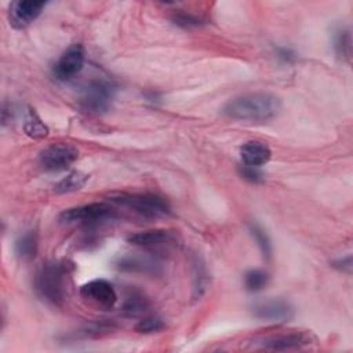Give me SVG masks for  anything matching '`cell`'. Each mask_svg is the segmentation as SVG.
I'll return each instance as SVG.
<instances>
[{"label": "cell", "instance_id": "6da1fadb", "mask_svg": "<svg viewBox=\"0 0 353 353\" xmlns=\"http://www.w3.org/2000/svg\"><path fill=\"white\" fill-rule=\"evenodd\" d=\"M281 109V101L270 92H248L230 99L223 114L232 120L262 123L273 119Z\"/></svg>", "mask_w": 353, "mask_h": 353}, {"label": "cell", "instance_id": "7a4b0ae2", "mask_svg": "<svg viewBox=\"0 0 353 353\" xmlns=\"http://www.w3.org/2000/svg\"><path fill=\"white\" fill-rule=\"evenodd\" d=\"M110 201L149 219L159 218L170 212L168 201L154 193H117L110 197Z\"/></svg>", "mask_w": 353, "mask_h": 353}, {"label": "cell", "instance_id": "3957f363", "mask_svg": "<svg viewBox=\"0 0 353 353\" xmlns=\"http://www.w3.org/2000/svg\"><path fill=\"white\" fill-rule=\"evenodd\" d=\"M36 290L47 302L61 305L65 301V268L57 262L44 265L37 273Z\"/></svg>", "mask_w": 353, "mask_h": 353}, {"label": "cell", "instance_id": "277c9868", "mask_svg": "<svg viewBox=\"0 0 353 353\" xmlns=\"http://www.w3.org/2000/svg\"><path fill=\"white\" fill-rule=\"evenodd\" d=\"M114 85L108 80H92L84 88L80 105L90 113H105L110 109L114 98Z\"/></svg>", "mask_w": 353, "mask_h": 353}, {"label": "cell", "instance_id": "5b68a950", "mask_svg": "<svg viewBox=\"0 0 353 353\" xmlns=\"http://www.w3.org/2000/svg\"><path fill=\"white\" fill-rule=\"evenodd\" d=\"M114 215L112 207L106 203H90L61 212L59 222L65 225H97Z\"/></svg>", "mask_w": 353, "mask_h": 353}, {"label": "cell", "instance_id": "8992f818", "mask_svg": "<svg viewBox=\"0 0 353 353\" xmlns=\"http://www.w3.org/2000/svg\"><path fill=\"white\" fill-rule=\"evenodd\" d=\"M77 157L79 150L76 146L59 142L44 148L39 154V163L47 171H62L72 165Z\"/></svg>", "mask_w": 353, "mask_h": 353}, {"label": "cell", "instance_id": "52a82bcc", "mask_svg": "<svg viewBox=\"0 0 353 353\" xmlns=\"http://www.w3.org/2000/svg\"><path fill=\"white\" fill-rule=\"evenodd\" d=\"M80 295L83 299L102 309L113 307L117 301L116 290L109 281L103 279H95L85 283L80 288Z\"/></svg>", "mask_w": 353, "mask_h": 353}, {"label": "cell", "instance_id": "ba28073f", "mask_svg": "<svg viewBox=\"0 0 353 353\" xmlns=\"http://www.w3.org/2000/svg\"><path fill=\"white\" fill-rule=\"evenodd\" d=\"M84 65V48L80 44L70 46L54 65V76L61 81H68L79 74Z\"/></svg>", "mask_w": 353, "mask_h": 353}, {"label": "cell", "instance_id": "9c48e42d", "mask_svg": "<svg viewBox=\"0 0 353 353\" xmlns=\"http://www.w3.org/2000/svg\"><path fill=\"white\" fill-rule=\"evenodd\" d=\"M310 343V336L303 332H285L276 334L255 342L259 349L263 350H291V349H302Z\"/></svg>", "mask_w": 353, "mask_h": 353}, {"label": "cell", "instance_id": "30bf717a", "mask_svg": "<svg viewBox=\"0 0 353 353\" xmlns=\"http://www.w3.org/2000/svg\"><path fill=\"white\" fill-rule=\"evenodd\" d=\"M128 241L141 248L146 250H161L168 248L176 243V237L172 232L165 229H153L146 232H138L128 237Z\"/></svg>", "mask_w": 353, "mask_h": 353}, {"label": "cell", "instance_id": "8fae6325", "mask_svg": "<svg viewBox=\"0 0 353 353\" xmlns=\"http://www.w3.org/2000/svg\"><path fill=\"white\" fill-rule=\"evenodd\" d=\"M46 3L37 0H17L10 6V22L14 28L22 29L30 25L43 11Z\"/></svg>", "mask_w": 353, "mask_h": 353}, {"label": "cell", "instance_id": "7c38bea8", "mask_svg": "<svg viewBox=\"0 0 353 353\" xmlns=\"http://www.w3.org/2000/svg\"><path fill=\"white\" fill-rule=\"evenodd\" d=\"M292 314V307L283 299H270L254 307V316L268 321H288Z\"/></svg>", "mask_w": 353, "mask_h": 353}, {"label": "cell", "instance_id": "4fadbf2b", "mask_svg": "<svg viewBox=\"0 0 353 353\" xmlns=\"http://www.w3.org/2000/svg\"><path fill=\"white\" fill-rule=\"evenodd\" d=\"M240 156L243 160V164L252 165V167H261L266 164L270 157L272 152L268 145L258 142V141H248L243 143L240 148Z\"/></svg>", "mask_w": 353, "mask_h": 353}, {"label": "cell", "instance_id": "5bb4252c", "mask_svg": "<svg viewBox=\"0 0 353 353\" xmlns=\"http://www.w3.org/2000/svg\"><path fill=\"white\" fill-rule=\"evenodd\" d=\"M39 239L34 230H28L15 241V254L21 261H32L37 255Z\"/></svg>", "mask_w": 353, "mask_h": 353}, {"label": "cell", "instance_id": "9a60e30c", "mask_svg": "<svg viewBox=\"0 0 353 353\" xmlns=\"http://www.w3.org/2000/svg\"><path fill=\"white\" fill-rule=\"evenodd\" d=\"M88 175L81 172V171H72L69 172L66 176H63L59 182L55 183L54 186V192L55 193H70V192H76L79 189H81L87 181H88Z\"/></svg>", "mask_w": 353, "mask_h": 353}, {"label": "cell", "instance_id": "2e32d148", "mask_svg": "<svg viewBox=\"0 0 353 353\" xmlns=\"http://www.w3.org/2000/svg\"><path fill=\"white\" fill-rule=\"evenodd\" d=\"M23 130H25V134L32 138H44L48 134L47 125L41 121V119L37 116L34 109H30V108L28 109L25 116Z\"/></svg>", "mask_w": 353, "mask_h": 353}, {"label": "cell", "instance_id": "e0dca14e", "mask_svg": "<svg viewBox=\"0 0 353 353\" xmlns=\"http://www.w3.org/2000/svg\"><path fill=\"white\" fill-rule=\"evenodd\" d=\"M269 284V274L261 269H251L244 276V287L250 292H258Z\"/></svg>", "mask_w": 353, "mask_h": 353}, {"label": "cell", "instance_id": "ac0fdd59", "mask_svg": "<svg viewBox=\"0 0 353 353\" xmlns=\"http://www.w3.org/2000/svg\"><path fill=\"white\" fill-rule=\"evenodd\" d=\"M334 47L336 54L346 59L347 62L350 61V54H352V37H350V32L347 29H341L336 32L335 34V41H334Z\"/></svg>", "mask_w": 353, "mask_h": 353}, {"label": "cell", "instance_id": "d6986e66", "mask_svg": "<svg viewBox=\"0 0 353 353\" xmlns=\"http://www.w3.org/2000/svg\"><path fill=\"white\" fill-rule=\"evenodd\" d=\"M250 232H251L252 237L255 239V241H256L261 252L263 254V256L270 258V255H272V243H270V239L266 234V232L256 223L250 225Z\"/></svg>", "mask_w": 353, "mask_h": 353}, {"label": "cell", "instance_id": "ffe728a7", "mask_svg": "<svg viewBox=\"0 0 353 353\" xmlns=\"http://www.w3.org/2000/svg\"><path fill=\"white\" fill-rule=\"evenodd\" d=\"M165 327V323L161 317L159 316H148L139 320L135 325V331L141 334H153L159 332Z\"/></svg>", "mask_w": 353, "mask_h": 353}, {"label": "cell", "instance_id": "44dd1931", "mask_svg": "<svg viewBox=\"0 0 353 353\" xmlns=\"http://www.w3.org/2000/svg\"><path fill=\"white\" fill-rule=\"evenodd\" d=\"M148 306L146 298L141 294H130L125 303H124V312L128 314H138L141 312H143Z\"/></svg>", "mask_w": 353, "mask_h": 353}, {"label": "cell", "instance_id": "7402d4cb", "mask_svg": "<svg viewBox=\"0 0 353 353\" xmlns=\"http://www.w3.org/2000/svg\"><path fill=\"white\" fill-rule=\"evenodd\" d=\"M239 172H240L241 178H244L245 181L252 182V183H261L265 179L263 174L259 171V167H252V165L241 164L239 167Z\"/></svg>", "mask_w": 353, "mask_h": 353}, {"label": "cell", "instance_id": "603a6c76", "mask_svg": "<svg viewBox=\"0 0 353 353\" xmlns=\"http://www.w3.org/2000/svg\"><path fill=\"white\" fill-rule=\"evenodd\" d=\"M174 23L182 26V28H194L201 25V19L196 15L192 14H186V12H178L172 17Z\"/></svg>", "mask_w": 353, "mask_h": 353}, {"label": "cell", "instance_id": "cb8c5ba5", "mask_svg": "<svg viewBox=\"0 0 353 353\" xmlns=\"http://www.w3.org/2000/svg\"><path fill=\"white\" fill-rule=\"evenodd\" d=\"M332 266L336 268L338 270L341 272H345V273H350L352 270V256L347 255L346 258H341V259H336L332 262Z\"/></svg>", "mask_w": 353, "mask_h": 353}, {"label": "cell", "instance_id": "d4e9b609", "mask_svg": "<svg viewBox=\"0 0 353 353\" xmlns=\"http://www.w3.org/2000/svg\"><path fill=\"white\" fill-rule=\"evenodd\" d=\"M279 57L287 62L295 61V52H292L290 48H279Z\"/></svg>", "mask_w": 353, "mask_h": 353}]
</instances>
